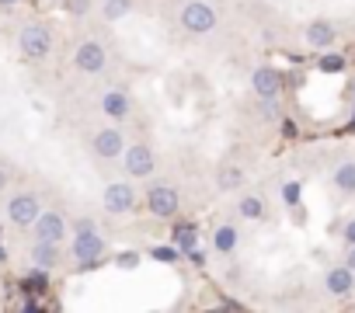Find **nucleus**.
Instances as JSON below:
<instances>
[{
	"label": "nucleus",
	"instance_id": "nucleus-1",
	"mask_svg": "<svg viewBox=\"0 0 355 313\" xmlns=\"http://www.w3.org/2000/svg\"><path fill=\"white\" fill-rule=\"evenodd\" d=\"M146 213L153 220H174L182 213V195H178V188L167 185V181H153L146 188Z\"/></svg>",
	"mask_w": 355,
	"mask_h": 313
},
{
	"label": "nucleus",
	"instance_id": "nucleus-2",
	"mask_svg": "<svg viewBox=\"0 0 355 313\" xmlns=\"http://www.w3.org/2000/svg\"><path fill=\"white\" fill-rule=\"evenodd\" d=\"M178 18H182V28L192 32V35H209L220 25V15H216V8L209 4V0H189Z\"/></svg>",
	"mask_w": 355,
	"mask_h": 313
},
{
	"label": "nucleus",
	"instance_id": "nucleus-3",
	"mask_svg": "<svg viewBox=\"0 0 355 313\" xmlns=\"http://www.w3.org/2000/svg\"><path fill=\"white\" fill-rule=\"evenodd\" d=\"M18 49H21L25 60H46L53 53V32H49V25H42V21L25 25L21 35H18Z\"/></svg>",
	"mask_w": 355,
	"mask_h": 313
},
{
	"label": "nucleus",
	"instance_id": "nucleus-4",
	"mask_svg": "<svg viewBox=\"0 0 355 313\" xmlns=\"http://www.w3.org/2000/svg\"><path fill=\"white\" fill-rule=\"evenodd\" d=\"M122 171H125L129 178H136V181L150 178V175L157 171V153H153V146H146V143H129L125 153H122Z\"/></svg>",
	"mask_w": 355,
	"mask_h": 313
},
{
	"label": "nucleus",
	"instance_id": "nucleus-5",
	"mask_svg": "<svg viewBox=\"0 0 355 313\" xmlns=\"http://www.w3.org/2000/svg\"><path fill=\"white\" fill-rule=\"evenodd\" d=\"M105 237L98 233V226H91V230H73V240H70V258L77 261V265H94V261H101V254H105Z\"/></svg>",
	"mask_w": 355,
	"mask_h": 313
},
{
	"label": "nucleus",
	"instance_id": "nucleus-6",
	"mask_svg": "<svg viewBox=\"0 0 355 313\" xmlns=\"http://www.w3.org/2000/svg\"><path fill=\"white\" fill-rule=\"evenodd\" d=\"M125 136L119 125H101L94 136H91V153L98 156V161H122V153H125Z\"/></svg>",
	"mask_w": 355,
	"mask_h": 313
},
{
	"label": "nucleus",
	"instance_id": "nucleus-7",
	"mask_svg": "<svg viewBox=\"0 0 355 313\" xmlns=\"http://www.w3.org/2000/svg\"><path fill=\"white\" fill-rule=\"evenodd\" d=\"M101 206L112 216H129V213H136V188L129 181H108L101 192Z\"/></svg>",
	"mask_w": 355,
	"mask_h": 313
},
{
	"label": "nucleus",
	"instance_id": "nucleus-8",
	"mask_svg": "<svg viewBox=\"0 0 355 313\" xmlns=\"http://www.w3.org/2000/svg\"><path fill=\"white\" fill-rule=\"evenodd\" d=\"M4 213H8V220H11L15 226L25 230V226H35V220L42 216V206H39V199H35L32 192H18V195L8 199Z\"/></svg>",
	"mask_w": 355,
	"mask_h": 313
},
{
	"label": "nucleus",
	"instance_id": "nucleus-9",
	"mask_svg": "<svg viewBox=\"0 0 355 313\" xmlns=\"http://www.w3.org/2000/svg\"><path fill=\"white\" fill-rule=\"evenodd\" d=\"M73 66H77L80 73H87V77H98V73H105V66H108V49H105L101 42L87 39V42L77 46V53H73Z\"/></svg>",
	"mask_w": 355,
	"mask_h": 313
},
{
	"label": "nucleus",
	"instance_id": "nucleus-10",
	"mask_svg": "<svg viewBox=\"0 0 355 313\" xmlns=\"http://www.w3.org/2000/svg\"><path fill=\"white\" fill-rule=\"evenodd\" d=\"M324 289H327V296H334V299L355 296V271H352L348 265H331V268L324 271Z\"/></svg>",
	"mask_w": 355,
	"mask_h": 313
},
{
	"label": "nucleus",
	"instance_id": "nucleus-11",
	"mask_svg": "<svg viewBox=\"0 0 355 313\" xmlns=\"http://www.w3.org/2000/svg\"><path fill=\"white\" fill-rule=\"evenodd\" d=\"M303 42H306L310 49H317V53H327V49L338 42V28H334L327 18H313V21H306V28H303Z\"/></svg>",
	"mask_w": 355,
	"mask_h": 313
},
{
	"label": "nucleus",
	"instance_id": "nucleus-12",
	"mask_svg": "<svg viewBox=\"0 0 355 313\" xmlns=\"http://www.w3.org/2000/svg\"><path fill=\"white\" fill-rule=\"evenodd\" d=\"M251 91H254L258 98H279V94H282V73H279L272 63L254 66V73H251Z\"/></svg>",
	"mask_w": 355,
	"mask_h": 313
},
{
	"label": "nucleus",
	"instance_id": "nucleus-13",
	"mask_svg": "<svg viewBox=\"0 0 355 313\" xmlns=\"http://www.w3.org/2000/svg\"><path fill=\"white\" fill-rule=\"evenodd\" d=\"M35 240H56L63 244L67 240V216L56 213V209H42V216L35 220Z\"/></svg>",
	"mask_w": 355,
	"mask_h": 313
},
{
	"label": "nucleus",
	"instance_id": "nucleus-14",
	"mask_svg": "<svg viewBox=\"0 0 355 313\" xmlns=\"http://www.w3.org/2000/svg\"><path fill=\"white\" fill-rule=\"evenodd\" d=\"M101 111H105L112 122H122V118H129V111H132V98H129L125 91L112 87V91L101 94Z\"/></svg>",
	"mask_w": 355,
	"mask_h": 313
},
{
	"label": "nucleus",
	"instance_id": "nucleus-15",
	"mask_svg": "<svg viewBox=\"0 0 355 313\" xmlns=\"http://www.w3.org/2000/svg\"><path fill=\"white\" fill-rule=\"evenodd\" d=\"M331 188H334L341 199H352V195H355V161L334 164V171H331Z\"/></svg>",
	"mask_w": 355,
	"mask_h": 313
},
{
	"label": "nucleus",
	"instance_id": "nucleus-16",
	"mask_svg": "<svg viewBox=\"0 0 355 313\" xmlns=\"http://www.w3.org/2000/svg\"><path fill=\"white\" fill-rule=\"evenodd\" d=\"M32 261H35V268L49 271V268H56V265L63 261V251H60L56 240H35V247H32Z\"/></svg>",
	"mask_w": 355,
	"mask_h": 313
},
{
	"label": "nucleus",
	"instance_id": "nucleus-17",
	"mask_svg": "<svg viewBox=\"0 0 355 313\" xmlns=\"http://www.w3.org/2000/svg\"><path fill=\"white\" fill-rule=\"evenodd\" d=\"M234 209H237V216L248 220V223H261V220H265V199L254 195V192H244Z\"/></svg>",
	"mask_w": 355,
	"mask_h": 313
},
{
	"label": "nucleus",
	"instance_id": "nucleus-18",
	"mask_svg": "<svg viewBox=\"0 0 355 313\" xmlns=\"http://www.w3.org/2000/svg\"><path fill=\"white\" fill-rule=\"evenodd\" d=\"M237 244H241V230H237L234 223H220V226L213 230V251H216V254H234Z\"/></svg>",
	"mask_w": 355,
	"mask_h": 313
},
{
	"label": "nucleus",
	"instance_id": "nucleus-19",
	"mask_svg": "<svg viewBox=\"0 0 355 313\" xmlns=\"http://www.w3.org/2000/svg\"><path fill=\"white\" fill-rule=\"evenodd\" d=\"M244 181H248V171L241 164H223L216 171V188L220 192H237V188H244Z\"/></svg>",
	"mask_w": 355,
	"mask_h": 313
},
{
	"label": "nucleus",
	"instance_id": "nucleus-20",
	"mask_svg": "<svg viewBox=\"0 0 355 313\" xmlns=\"http://www.w3.org/2000/svg\"><path fill=\"white\" fill-rule=\"evenodd\" d=\"M174 247L192 258V254L199 251V230L189 226V223H185V226H178V230H174Z\"/></svg>",
	"mask_w": 355,
	"mask_h": 313
},
{
	"label": "nucleus",
	"instance_id": "nucleus-21",
	"mask_svg": "<svg viewBox=\"0 0 355 313\" xmlns=\"http://www.w3.org/2000/svg\"><path fill=\"white\" fill-rule=\"evenodd\" d=\"M132 4H136V0H105L101 15H105V21H122L132 11Z\"/></svg>",
	"mask_w": 355,
	"mask_h": 313
},
{
	"label": "nucleus",
	"instance_id": "nucleus-22",
	"mask_svg": "<svg viewBox=\"0 0 355 313\" xmlns=\"http://www.w3.org/2000/svg\"><path fill=\"white\" fill-rule=\"evenodd\" d=\"M320 70H324V73H341V70H345V56H341V53L320 56Z\"/></svg>",
	"mask_w": 355,
	"mask_h": 313
},
{
	"label": "nucleus",
	"instance_id": "nucleus-23",
	"mask_svg": "<svg viewBox=\"0 0 355 313\" xmlns=\"http://www.w3.org/2000/svg\"><path fill=\"white\" fill-rule=\"evenodd\" d=\"M261 101V115L268 118V122H279L282 118V105H279V98H258Z\"/></svg>",
	"mask_w": 355,
	"mask_h": 313
},
{
	"label": "nucleus",
	"instance_id": "nucleus-24",
	"mask_svg": "<svg viewBox=\"0 0 355 313\" xmlns=\"http://www.w3.org/2000/svg\"><path fill=\"white\" fill-rule=\"evenodd\" d=\"M341 244H345V247H355V216L341 226Z\"/></svg>",
	"mask_w": 355,
	"mask_h": 313
},
{
	"label": "nucleus",
	"instance_id": "nucleus-25",
	"mask_svg": "<svg viewBox=\"0 0 355 313\" xmlns=\"http://www.w3.org/2000/svg\"><path fill=\"white\" fill-rule=\"evenodd\" d=\"M178 254H182L178 247H157V251H153V258H157V261H174Z\"/></svg>",
	"mask_w": 355,
	"mask_h": 313
},
{
	"label": "nucleus",
	"instance_id": "nucleus-26",
	"mask_svg": "<svg viewBox=\"0 0 355 313\" xmlns=\"http://www.w3.org/2000/svg\"><path fill=\"white\" fill-rule=\"evenodd\" d=\"M8 188H11V171H8L4 164H0V195H4Z\"/></svg>",
	"mask_w": 355,
	"mask_h": 313
},
{
	"label": "nucleus",
	"instance_id": "nucleus-27",
	"mask_svg": "<svg viewBox=\"0 0 355 313\" xmlns=\"http://www.w3.org/2000/svg\"><path fill=\"white\" fill-rule=\"evenodd\" d=\"M91 226H98L91 216H84V220H77V223H73V230H91Z\"/></svg>",
	"mask_w": 355,
	"mask_h": 313
},
{
	"label": "nucleus",
	"instance_id": "nucleus-28",
	"mask_svg": "<svg viewBox=\"0 0 355 313\" xmlns=\"http://www.w3.org/2000/svg\"><path fill=\"white\" fill-rule=\"evenodd\" d=\"M119 265H122V268H132V265H136V254H122Z\"/></svg>",
	"mask_w": 355,
	"mask_h": 313
},
{
	"label": "nucleus",
	"instance_id": "nucleus-29",
	"mask_svg": "<svg viewBox=\"0 0 355 313\" xmlns=\"http://www.w3.org/2000/svg\"><path fill=\"white\" fill-rule=\"evenodd\" d=\"M345 265L355 271V247H348V254H345Z\"/></svg>",
	"mask_w": 355,
	"mask_h": 313
},
{
	"label": "nucleus",
	"instance_id": "nucleus-30",
	"mask_svg": "<svg viewBox=\"0 0 355 313\" xmlns=\"http://www.w3.org/2000/svg\"><path fill=\"white\" fill-rule=\"evenodd\" d=\"M0 4H18V0H0Z\"/></svg>",
	"mask_w": 355,
	"mask_h": 313
}]
</instances>
